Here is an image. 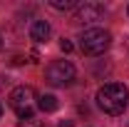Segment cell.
Here are the masks:
<instances>
[{
  "label": "cell",
  "instance_id": "obj_6",
  "mask_svg": "<svg viewBox=\"0 0 129 127\" xmlns=\"http://www.w3.org/2000/svg\"><path fill=\"white\" fill-rule=\"evenodd\" d=\"M50 35H52V28H50L47 20H35L30 28V37L35 40V43H47Z\"/></svg>",
  "mask_w": 129,
  "mask_h": 127
},
{
  "label": "cell",
  "instance_id": "obj_3",
  "mask_svg": "<svg viewBox=\"0 0 129 127\" xmlns=\"http://www.w3.org/2000/svg\"><path fill=\"white\" fill-rule=\"evenodd\" d=\"M45 80L50 85H57V87L70 85L75 80V65L67 62V60H55V62H50L45 67Z\"/></svg>",
  "mask_w": 129,
  "mask_h": 127
},
{
  "label": "cell",
  "instance_id": "obj_9",
  "mask_svg": "<svg viewBox=\"0 0 129 127\" xmlns=\"http://www.w3.org/2000/svg\"><path fill=\"white\" fill-rule=\"evenodd\" d=\"M20 127H45L40 120H27V122H20Z\"/></svg>",
  "mask_w": 129,
  "mask_h": 127
},
{
  "label": "cell",
  "instance_id": "obj_11",
  "mask_svg": "<svg viewBox=\"0 0 129 127\" xmlns=\"http://www.w3.org/2000/svg\"><path fill=\"white\" fill-rule=\"evenodd\" d=\"M57 127H75V122H72V120H62Z\"/></svg>",
  "mask_w": 129,
  "mask_h": 127
},
{
  "label": "cell",
  "instance_id": "obj_2",
  "mask_svg": "<svg viewBox=\"0 0 129 127\" xmlns=\"http://www.w3.org/2000/svg\"><path fill=\"white\" fill-rule=\"evenodd\" d=\"M109 45H112V35L102 28H89L80 35V50L84 55H92V57L104 55L109 50Z\"/></svg>",
  "mask_w": 129,
  "mask_h": 127
},
{
  "label": "cell",
  "instance_id": "obj_1",
  "mask_svg": "<svg viewBox=\"0 0 129 127\" xmlns=\"http://www.w3.org/2000/svg\"><path fill=\"white\" fill-rule=\"evenodd\" d=\"M97 105H99L102 112H107L112 117L122 115V112L127 110V105H129L127 85H122V82H107V85H102L97 90Z\"/></svg>",
  "mask_w": 129,
  "mask_h": 127
},
{
  "label": "cell",
  "instance_id": "obj_10",
  "mask_svg": "<svg viewBox=\"0 0 129 127\" xmlns=\"http://www.w3.org/2000/svg\"><path fill=\"white\" fill-rule=\"evenodd\" d=\"M60 48H62V52H72V43H70V40H60Z\"/></svg>",
  "mask_w": 129,
  "mask_h": 127
},
{
  "label": "cell",
  "instance_id": "obj_8",
  "mask_svg": "<svg viewBox=\"0 0 129 127\" xmlns=\"http://www.w3.org/2000/svg\"><path fill=\"white\" fill-rule=\"evenodd\" d=\"M75 5H80V3L77 0H50V8H55V10H70Z\"/></svg>",
  "mask_w": 129,
  "mask_h": 127
},
{
  "label": "cell",
  "instance_id": "obj_14",
  "mask_svg": "<svg viewBox=\"0 0 129 127\" xmlns=\"http://www.w3.org/2000/svg\"><path fill=\"white\" fill-rule=\"evenodd\" d=\"M0 45H3V43H0Z\"/></svg>",
  "mask_w": 129,
  "mask_h": 127
},
{
  "label": "cell",
  "instance_id": "obj_12",
  "mask_svg": "<svg viewBox=\"0 0 129 127\" xmlns=\"http://www.w3.org/2000/svg\"><path fill=\"white\" fill-rule=\"evenodd\" d=\"M0 115H3V107H0Z\"/></svg>",
  "mask_w": 129,
  "mask_h": 127
},
{
  "label": "cell",
  "instance_id": "obj_5",
  "mask_svg": "<svg viewBox=\"0 0 129 127\" xmlns=\"http://www.w3.org/2000/svg\"><path fill=\"white\" fill-rule=\"evenodd\" d=\"M32 100H35V90L27 87V85L15 87V90L10 92V97H8L10 107H13L17 115H20V112H25V110H32Z\"/></svg>",
  "mask_w": 129,
  "mask_h": 127
},
{
  "label": "cell",
  "instance_id": "obj_7",
  "mask_svg": "<svg viewBox=\"0 0 129 127\" xmlns=\"http://www.w3.org/2000/svg\"><path fill=\"white\" fill-rule=\"evenodd\" d=\"M37 107H40L42 112H55L60 105H57V97L55 95H42L40 100H37Z\"/></svg>",
  "mask_w": 129,
  "mask_h": 127
},
{
  "label": "cell",
  "instance_id": "obj_13",
  "mask_svg": "<svg viewBox=\"0 0 129 127\" xmlns=\"http://www.w3.org/2000/svg\"><path fill=\"white\" fill-rule=\"evenodd\" d=\"M127 13H129V8H127Z\"/></svg>",
  "mask_w": 129,
  "mask_h": 127
},
{
  "label": "cell",
  "instance_id": "obj_4",
  "mask_svg": "<svg viewBox=\"0 0 129 127\" xmlns=\"http://www.w3.org/2000/svg\"><path fill=\"white\" fill-rule=\"evenodd\" d=\"M104 17V5L102 3H94V0H87V3H80L77 5V13H75V23L77 25H89V23H97Z\"/></svg>",
  "mask_w": 129,
  "mask_h": 127
}]
</instances>
